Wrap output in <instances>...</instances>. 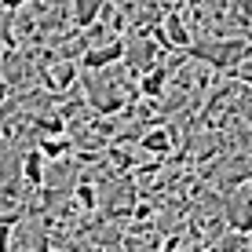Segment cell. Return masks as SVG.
I'll list each match as a JSON object with an SVG mask.
<instances>
[{"instance_id": "9", "label": "cell", "mask_w": 252, "mask_h": 252, "mask_svg": "<svg viewBox=\"0 0 252 252\" xmlns=\"http://www.w3.org/2000/svg\"><path fill=\"white\" fill-rule=\"evenodd\" d=\"M197 252H216V249H212V245H208V249H197Z\"/></svg>"}, {"instance_id": "3", "label": "cell", "mask_w": 252, "mask_h": 252, "mask_svg": "<svg viewBox=\"0 0 252 252\" xmlns=\"http://www.w3.org/2000/svg\"><path fill=\"white\" fill-rule=\"evenodd\" d=\"M161 33L168 37V44H172V48H179V51H187L190 44H194V37L187 33L183 11H176V7H168V11L161 15Z\"/></svg>"}, {"instance_id": "6", "label": "cell", "mask_w": 252, "mask_h": 252, "mask_svg": "<svg viewBox=\"0 0 252 252\" xmlns=\"http://www.w3.org/2000/svg\"><path fill=\"white\" fill-rule=\"evenodd\" d=\"M164 92H168V69H164V66H154L150 73L139 77V95H146V99H161Z\"/></svg>"}, {"instance_id": "5", "label": "cell", "mask_w": 252, "mask_h": 252, "mask_svg": "<svg viewBox=\"0 0 252 252\" xmlns=\"http://www.w3.org/2000/svg\"><path fill=\"white\" fill-rule=\"evenodd\" d=\"M172 146H176V135H172V128H146V132L139 135V150L158 154V158H164Z\"/></svg>"}, {"instance_id": "2", "label": "cell", "mask_w": 252, "mask_h": 252, "mask_svg": "<svg viewBox=\"0 0 252 252\" xmlns=\"http://www.w3.org/2000/svg\"><path fill=\"white\" fill-rule=\"evenodd\" d=\"M77 63H69V59H55L51 66H44L40 69V77H44V88L51 92V95H63V92H69L73 88V81H77Z\"/></svg>"}, {"instance_id": "8", "label": "cell", "mask_w": 252, "mask_h": 252, "mask_svg": "<svg viewBox=\"0 0 252 252\" xmlns=\"http://www.w3.org/2000/svg\"><path fill=\"white\" fill-rule=\"evenodd\" d=\"M241 114H245V125L252 128V92H249V102H245V106H241Z\"/></svg>"}, {"instance_id": "4", "label": "cell", "mask_w": 252, "mask_h": 252, "mask_svg": "<svg viewBox=\"0 0 252 252\" xmlns=\"http://www.w3.org/2000/svg\"><path fill=\"white\" fill-rule=\"evenodd\" d=\"M106 4H110V0H69V22H73V30H88V26H95Z\"/></svg>"}, {"instance_id": "7", "label": "cell", "mask_w": 252, "mask_h": 252, "mask_svg": "<svg viewBox=\"0 0 252 252\" xmlns=\"http://www.w3.org/2000/svg\"><path fill=\"white\" fill-rule=\"evenodd\" d=\"M230 77H234L238 84H245V88H252V55H249V59H241V63L230 69Z\"/></svg>"}, {"instance_id": "1", "label": "cell", "mask_w": 252, "mask_h": 252, "mask_svg": "<svg viewBox=\"0 0 252 252\" xmlns=\"http://www.w3.org/2000/svg\"><path fill=\"white\" fill-rule=\"evenodd\" d=\"M121 59H125V37L110 40V44H99V48H88L81 55V69L84 73H99L106 66H117Z\"/></svg>"}]
</instances>
